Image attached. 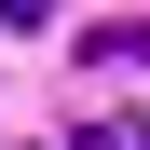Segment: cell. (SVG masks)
Instances as JSON below:
<instances>
[{
  "instance_id": "2",
  "label": "cell",
  "mask_w": 150,
  "mask_h": 150,
  "mask_svg": "<svg viewBox=\"0 0 150 150\" xmlns=\"http://www.w3.org/2000/svg\"><path fill=\"white\" fill-rule=\"evenodd\" d=\"M82 150H150V137H137V123H96V137H82Z\"/></svg>"
},
{
  "instance_id": "1",
  "label": "cell",
  "mask_w": 150,
  "mask_h": 150,
  "mask_svg": "<svg viewBox=\"0 0 150 150\" xmlns=\"http://www.w3.org/2000/svg\"><path fill=\"white\" fill-rule=\"evenodd\" d=\"M0 28H55V0H0Z\"/></svg>"
}]
</instances>
